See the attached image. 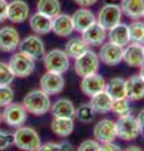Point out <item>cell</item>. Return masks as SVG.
Masks as SVG:
<instances>
[{"instance_id": "cell-1", "label": "cell", "mask_w": 144, "mask_h": 151, "mask_svg": "<svg viewBox=\"0 0 144 151\" xmlns=\"http://www.w3.org/2000/svg\"><path fill=\"white\" fill-rule=\"evenodd\" d=\"M23 106L30 115L43 116L50 112L52 100H50L49 94L45 93L43 89H33L25 94L24 100H23Z\"/></svg>"}, {"instance_id": "cell-2", "label": "cell", "mask_w": 144, "mask_h": 151, "mask_svg": "<svg viewBox=\"0 0 144 151\" xmlns=\"http://www.w3.org/2000/svg\"><path fill=\"white\" fill-rule=\"evenodd\" d=\"M14 134V145L23 151H38L41 146V139L33 127L20 126Z\"/></svg>"}, {"instance_id": "cell-3", "label": "cell", "mask_w": 144, "mask_h": 151, "mask_svg": "<svg viewBox=\"0 0 144 151\" xmlns=\"http://www.w3.org/2000/svg\"><path fill=\"white\" fill-rule=\"evenodd\" d=\"M99 67H100V59L98 57V53H95L94 50L90 49H88L84 54H82L80 57L74 59L75 73L82 78L98 73Z\"/></svg>"}, {"instance_id": "cell-4", "label": "cell", "mask_w": 144, "mask_h": 151, "mask_svg": "<svg viewBox=\"0 0 144 151\" xmlns=\"http://www.w3.org/2000/svg\"><path fill=\"white\" fill-rule=\"evenodd\" d=\"M44 67L48 72H55L64 74L70 67V58L62 49H52L44 55Z\"/></svg>"}, {"instance_id": "cell-5", "label": "cell", "mask_w": 144, "mask_h": 151, "mask_svg": "<svg viewBox=\"0 0 144 151\" xmlns=\"http://www.w3.org/2000/svg\"><path fill=\"white\" fill-rule=\"evenodd\" d=\"M9 67L18 78H26L35 70V60L21 52H15L9 59Z\"/></svg>"}, {"instance_id": "cell-6", "label": "cell", "mask_w": 144, "mask_h": 151, "mask_svg": "<svg viewBox=\"0 0 144 151\" xmlns=\"http://www.w3.org/2000/svg\"><path fill=\"white\" fill-rule=\"evenodd\" d=\"M3 115V122L8 126L18 129L20 126H24V124L28 120V111L23 103H9L8 106L4 107L1 112Z\"/></svg>"}, {"instance_id": "cell-7", "label": "cell", "mask_w": 144, "mask_h": 151, "mask_svg": "<svg viewBox=\"0 0 144 151\" xmlns=\"http://www.w3.org/2000/svg\"><path fill=\"white\" fill-rule=\"evenodd\" d=\"M122 17H123V12L120 9V5L110 3V4H105V5L100 8L98 15H96V22L104 29L109 30L110 28L122 23Z\"/></svg>"}, {"instance_id": "cell-8", "label": "cell", "mask_w": 144, "mask_h": 151, "mask_svg": "<svg viewBox=\"0 0 144 151\" xmlns=\"http://www.w3.org/2000/svg\"><path fill=\"white\" fill-rule=\"evenodd\" d=\"M117 122V134L118 139L123 141H133L140 135V129L135 116L129 115L124 117H118Z\"/></svg>"}, {"instance_id": "cell-9", "label": "cell", "mask_w": 144, "mask_h": 151, "mask_svg": "<svg viewBox=\"0 0 144 151\" xmlns=\"http://www.w3.org/2000/svg\"><path fill=\"white\" fill-rule=\"evenodd\" d=\"M18 49H19L21 53L29 55L30 58H33L34 60L43 59L45 53H46L44 42L36 34L35 35H28L23 40H20V44H19V48Z\"/></svg>"}, {"instance_id": "cell-10", "label": "cell", "mask_w": 144, "mask_h": 151, "mask_svg": "<svg viewBox=\"0 0 144 151\" xmlns=\"http://www.w3.org/2000/svg\"><path fill=\"white\" fill-rule=\"evenodd\" d=\"M93 136L99 144L113 142L118 139L117 122L110 119H103L93 129Z\"/></svg>"}, {"instance_id": "cell-11", "label": "cell", "mask_w": 144, "mask_h": 151, "mask_svg": "<svg viewBox=\"0 0 144 151\" xmlns=\"http://www.w3.org/2000/svg\"><path fill=\"white\" fill-rule=\"evenodd\" d=\"M20 33L15 27H3L0 28V50L4 53H13L19 48Z\"/></svg>"}, {"instance_id": "cell-12", "label": "cell", "mask_w": 144, "mask_h": 151, "mask_svg": "<svg viewBox=\"0 0 144 151\" xmlns=\"http://www.w3.org/2000/svg\"><path fill=\"white\" fill-rule=\"evenodd\" d=\"M40 89H43L49 96H55L59 94L64 89L65 86V79L63 74L55 73V72H46L40 77Z\"/></svg>"}, {"instance_id": "cell-13", "label": "cell", "mask_w": 144, "mask_h": 151, "mask_svg": "<svg viewBox=\"0 0 144 151\" xmlns=\"http://www.w3.org/2000/svg\"><path fill=\"white\" fill-rule=\"evenodd\" d=\"M123 49L122 47H119L110 42H104L100 45L98 57L101 63H104L105 65L113 67L117 65L120 62H123Z\"/></svg>"}, {"instance_id": "cell-14", "label": "cell", "mask_w": 144, "mask_h": 151, "mask_svg": "<svg viewBox=\"0 0 144 151\" xmlns=\"http://www.w3.org/2000/svg\"><path fill=\"white\" fill-rule=\"evenodd\" d=\"M30 17V8L24 0H11L8 3V20L14 24H21Z\"/></svg>"}, {"instance_id": "cell-15", "label": "cell", "mask_w": 144, "mask_h": 151, "mask_svg": "<svg viewBox=\"0 0 144 151\" xmlns=\"http://www.w3.org/2000/svg\"><path fill=\"white\" fill-rule=\"evenodd\" d=\"M123 62L132 68H139L144 63V49L142 44L129 43L123 49Z\"/></svg>"}, {"instance_id": "cell-16", "label": "cell", "mask_w": 144, "mask_h": 151, "mask_svg": "<svg viewBox=\"0 0 144 151\" xmlns=\"http://www.w3.org/2000/svg\"><path fill=\"white\" fill-rule=\"evenodd\" d=\"M105 84H106V81L104 79L103 76H100L99 73H95V74L82 78L80 89L85 96L92 97L96 93L105 91Z\"/></svg>"}, {"instance_id": "cell-17", "label": "cell", "mask_w": 144, "mask_h": 151, "mask_svg": "<svg viewBox=\"0 0 144 151\" xmlns=\"http://www.w3.org/2000/svg\"><path fill=\"white\" fill-rule=\"evenodd\" d=\"M72 19L74 24V30L80 33V34L96 22V17L92 10H89V8H79L78 10L74 12Z\"/></svg>"}, {"instance_id": "cell-18", "label": "cell", "mask_w": 144, "mask_h": 151, "mask_svg": "<svg viewBox=\"0 0 144 151\" xmlns=\"http://www.w3.org/2000/svg\"><path fill=\"white\" fill-rule=\"evenodd\" d=\"M106 34H108V30L104 29L98 22H95L82 33V38L89 47H99L105 42Z\"/></svg>"}, {"instance_id": "cell-19", "label": "cell", "mask_w": 144, "mask_h": 151, "mask_svg": "<svg viewBox=\"0 0 144 151\" xmlns=\"http://www.w3.org/2000/svg\"><path fill=\"white\" fill-rule=\"evenodd\" d=\"M52 32L55 35L62 37V38H67L69 35H72V33L74 32V24H73L72 15L60 13L57 17H54Z\"/></svg>"}, {"instance_id": "cell-20", "label": "cell", "mask_w": 144, "mask_h": 151, "mask_svg": "<svg viewBox=\"0 0 144 151\" xmlns=\"http://www.w3.org/2000/svg\"><path fill=\"white\" fill-rule=\"evenodd\" d=\"M75 110L77 107L74 103L68 100V98H59L55 102L52 103L50 107V113L53 117L58 119H73L75 117Z\"/></svg>"}, {"instance_id": "cell-21", "label": "cell", "mask_w": 144, "mask_h": 151, "mask_svg": "<svg viewBox=\"0 0 144 151\" xmlns=\"http://www.w3.org/2000/svg\"><path fill=\"white\" fill-rule=\"evenodd\" d=\"M29 25L36 35H45L52 32L53 19L36 12L29 17Z\"/></svg>"}, {"instance_id": "cell-22", "label": "cell", "mask_w": 144, "mask_h": 151, "mask_svg": "<svg viewBox=\"0 0 144 151\" xmlns=\"http://www.w3.org/2000/svg\"><path fill=\"white\" fill-rule=\"evenodd\" d=\"M106 38H108V42H110V43H114L124 48L125 45L131 43V34H129L128 24L119 23L115 27L110 28L108 30V34H106Z\"/></svg>"}, {"instance_id": "cell-23", "label": "cell", "mask_w": 144, "mask_h": 151, "mask_svg": "<svg viewBox=\"0 0 144 151\" xmlns=\"http://www.w3.org/2000/svg\"><path fill=\"white\" fill-rule=\"evenodd\" d=\"M127 98L131 101H140L144 98V79L139 74L132 76L125 79Z\"/></svg>"}, {"instance_id": "cell-24", "label": "cell", "mask_w": 144, "mask_h": 151, "mask_svg": "<svg viewBox=\"0 0 144 151\" xmlns=\"http://www.w3.org/2000/svg\"><path fill=\"white\" fill-rule=\"evenodd\" d=\"M120 9L127 18L140 20L144 18V0H122Z\"/></svg>"}, {"instance_id": "cell-25", "label": "cell", "mask_w": 144, "mask_h": 151, "mask_svg": "<svg viewBox=\"0 0 144 151\" xmlns=\"http://www.w3.org/2000/svg\"><path fill=\"white\" fill-rule=\"evenodd\" d=\"M90 106L93 107V110L95 111V113H105L111 112V106H113V98H111L105 91L99 92L90 97Z\"/></svg>"}, {"instance_id": "cell-26", "label": "cell", "mask_w": 144, "mask_h": 151, "mask_svg": "<svg viewBox=\"0 0 144 151\" xmlns=\"http://www.w3.org/2000/svg\"><path fill=\"white\" fill-rule=\"evenodd\" d=\"M105 92L114 100L127 97V91H125V79L122 77H113L109 79V82L105 84Z\"/></svg>"}, {"instance_id": "cell-27", "label": "cell", "mask_w": 144, "mask_h": 151, "mask_svg": "<svg viewBox=\"0 0 144 151\" xmlns=\"http://www.w3.org/2000/svg\"><path fill=\"white\" fill-rule=\"evenodd\" d=\"M52 131L59 137H68L74 130V121L73 119H58L53 117L50 122Z\"/></svg>"}, {"instance_id": "cell-28", "label": "cell", "mask_w": 144, "mask_h": 151, "mask_svg": "<svg viewBox=\"0 0 144 151\" xmlns=\"http://www.w3.org/2000/svg\"><path fill=\"white\" fill-rule=\"evenodd\" d=\"M88 49H89V45L85 43L83 38H72L67 42L64 52L68 54L69 58L75 59L82 54H84Z\"/></svg>"}, {"instance_id": "cell-29", "label": "cell", "mask_w": 144, "mask_h": 151, "mask_svg": "<svg viewBox=\"0 0 144 151\" xmlns=\"http://www.w3.org/2000/svg\"><path fill=\"white\" fill-rule=\"evenodd\" d=\"M59 0H39L36 4V12H39L49 18H54L62 12Z\"/></svg>"}, {"instance_id": "cell-30", "label": "cell", "mask_w": 144, "mask_h": 151, "mask_svg": "<svg viewBox=\"0 0 144 151\" xmlns=\"http://www.w3.org/2000/svg\"><path fill=\"white\" fill-rule=\"evenodd\" d=\"M129 27V34H131V43H144V22L142 20H133Z\"/></svg>"}, {"instance_id": "cell-31", "label": "cell", "mask_w": 144, "mask_h": 151, "mask_svg": "<svg viewBox=\"0 0 144 151\" xmlns=\"http://www.w3.org/2000/svg\"><path fill=\"white\" fill-rule=\"evenodd\" d=\"M132 105H131V100L127 97L124 98H119V100H114L113 101V106H111V112H114L118 117H124V116H129L132 115Z\"/></svg>"}, {"instance_id": "cell-32", "label": "cell", "mask_w": 144, "mask_h": 151, "mask_svg": "<svg viewBox=\"0 0 144 151\" xmlns=\"http://www.w3.org/2000/svg\"><path fill=\"white\" fill-rule=\"evenodd\" d=\"M95 111L93 110L90 103H83L75 110V119L82 124H89L94 120Z\"/></svg>"}, {"instance_id": "cell-33", "label": "cell", "mask_w": 144, "mask_h": 151, "mask_svg": "<svg viewBox=\"0 0 144 151\" xmlns=\"http://www.w3.org/2000/svg\"><path fill=\"white\" fill-rule=\"evenodd\" d=\"M38 151H74V147L68 141H62V142H46V144H41Z\"/></svg>"}, {"instance_id": "cell-34", "label": "cell", "mask_w": 144, "mask_h": 151, "mask_svg": "<svg viewBox=\"0 0 144 151\" xmlns=\"http://www.w3.org/2000/svg\"><path fill=\"white\" fill-rule=\"evenodd\" d=\"M14 76L11 68L9 67V63L0 62V86H10L13 83Z\"/></svg>"}, {"instance_id": "cell-35", "label": "cell", "mask_w": 144, "mask_h": 151, "mask_svg": "<svg viewBox=\"0 0 144 151\" xmlns=\"http://www.w3.org/2000/svg\"><path fill=\"white\" fill-rule=\"evenodd\" d=\"M14 100V91L10 86H0V107H5Z\"/></svg>"}, {"instance_id": "cell-36", "label": "cell", "mask_w": 144, "mask_h": 151, "mask_svg": "<svg viewBox=\"0 0 144 151\" xmlns=\"http://www.w3.org/2000/svg\"><path fill=\"white\" fill-rule=\"evenodd\" d=\"M14 145V134L0 130V151L6 150Z\"/></svg>"}, {"instance_id": "cell-37", "label": "cell", "mask_w": 144, "mask_h": 151, "mask_svg": "<svg viewBox=\"0 0 144 151\" xmlns=\"http://www.w3.org/2000/svg\"><path fill=\"white\" fill-rule=\"evenodd\" d=\"M77 151H100V144L95 139H87L79 145Z\"/></svg>"}, {"instance_id": "cell-38", "label": "cell", "mask_w": 144, "mask_h": 151, "mask_svg": "<svg viewBox=\"0 0 144 151\" xmlns=\"http://www.w3.org/2000/svg\"><path fill=\"white\" fill-rule=\"evenodd\" d=\"M8 20V1L0 0V23Z\"/></svg>"}, {"instance_id": "cell-39", "label": "cell", "mask_w": 144, "mask_h": 151, "mask_svg": "<svg viewBox=\"0 0 144 151\" xmlns=\"http://www.w3.org/2000/svg\"><path fill=\"white\" fill-rule=\"evenodd\" d=\"M100 151H123L122 147L119 145L113 142H105V144H100Z\"/></svg>"}, {"instance_id": "cell-40", "label": "cell", "mask_w": 144, "mask_h": 151, "mask_svg": "<svg viewBox=\"0 0 144 151\" xmlns=\"http://www.w3.org/2000/svg\"><path fill=\"white\" fill-rule=\"evenodd\" d=\"M74 3L78 4L80 8H89L98 3V0H74Z\"/></svg>"}, {"instance_id": "cell-41", "label": "cell", "mask_w": 144, "mask_h": 151, "mask_svg": "<svg viewBox=\"0 0 144 151\" xmlns=\"http://www.w3.org/2000/svg\"><path fill=\"white\" fill-rule=\"evenodd\" d=\"M137 120H138V124H139V129H140V135L144 136V108H142V110L139 111Z\"/></svg>"}, {"instance_id": "cell-42", "label": "cell", "mask_w": 144, "mask_h": 151, "mask_svg": "<svg viewBox=\"0 0 144 151\" xmlns=\"http://www.w3.org/2000/svg\"><path fill=\"white\" fill-rule=\"evenodd\" d=\"M123 151H143V150L137 145H132V146H128V147L125 150H123Z\"/></svg>"}, {"instance_id": "cell-43", "label": "cell", "mask_w": 144, "mask_h": 151, "mask_svg": "<svg viewBox=\"0 0 144 151\" xmlns=\"http://www.w3.org/2000/svg\"><path fill=\"white\" fill-rule=\"evenodd\" d=\"M139 76H140V77L144 79V63L140 65V67H139Z\"/></svg>"}, {"instance_id": "cell-44", "label": "cell", "mask_w": 144, "mask_h": 151, "mask_svg": "<svg viewBox=\"0 0 144 151\" xmlns=\"http://www.w3.org/2000/svg\"><path fill=\"white\" fill-rule=\"evenodd\" d=\"M3 122V115H1V111H0V124Z\"/></svg>"}, {"instance_id": "cell-45", "label": "cell", "mask_w": 144, "mask_h": 151, "mask_svg": "<svg viewBox=\"0 0 144 151\" xmlns=\"http://www.w3.org/2000/svg\"><path fill=\"white\" fill-rule=\"evenodd\" d=\"M142 45H143V49H144V43H143V44H142Z\"/></svg>"}, {"instance_id": "cell-46", "label": "cell", "mask_w": 144, "mask_h": 151, "mask_svg": "<svg viewBox=\"0 0 144 151\" xmlns=\"http://www.w3.org/2000/svg\"><path fill=\"white\" fill-rule=\"evenodd\" d=\"M143 19H144V18H143Z\"/></svg>"}]
</instances>
